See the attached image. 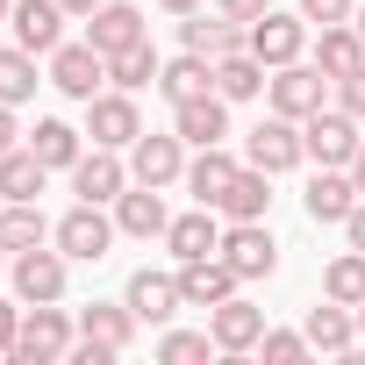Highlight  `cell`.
Masks as SVG:
<instances>
[{
    "instance_id": "1",
    "label": "cell",
    "mask_w": 365,
    "mask_h": 365,
    "mask_svg": "<svg viewBox=\"0 0 365 365\" xmlns=\"http://www.w3.org/2000/svg\"><path fill=\"white\" fill-rule=\"evenodd\" d=\"M115 237H122V230H115V215H108L101 201H72V208L51 222V244H58L72 265H101V258L115 251Z\"/></svg>"
},
{
    "instance_id": "2",
    "label": "cell",
    "mask_w": 365,
    "mask_h": 365,
    "mask_svg": "<svg viewBox=\"0 0 365 365\" xmlns=\"http://www.w3.org/2000/svg\"><path fill=\"white\" fill-rule=\"evenodd\" d=\"M79 344V315H65L58 301L22 308V336H15V365H58Z\"/></svg>"
},
{
    "instance_id": "3",
    "label": "cell",
    "mask_w": 365,
    "mask_h": 365,
    "mask_svg": "<svg viewBox=\"0 0 365 365\" xmlns=\"http://www.w3.org/2000/svg\"><path fill=\"white\" fill-rule=\"evenodd\" d=\"M329 93H336V79H329L315 58H294V65H279V72L265 79L272 115H294V122H308L315 108H329Z\"/></svg>"
},
{
    "instance_id": "4",
    "label": "cell",
    "mask_w": 365,
    "mask_h": 365,
    "mask_svg": "<svg viewBox=\"0 0 365 365\" xmlns=\"http://www.w3.org/2000/svg\"><path fill=\"white\" fill-rule=\"evenodd\" d=\"M8 279H15V301L22 308H36V301H65V287H72V258L51 244H36V251H15L8 258Z\"/></svg>"
},
{
    "instance_id": "5",
    "label": "cell",
    "mask_w": 365,
    "mask_h": 365,
    "mask_svg": "<svg viewBox=\"0 0 365 365\" xmlns=\"http://www.w3.org/2000/svg\"><path fill=\"white\" fill-rule=\"evenodd\" d=\"M129 179L136 187H179L187 179V136L179 129H143L129 143Z\"/></svg>"
},
{
    "instance_id": "6",
    "label": "cell",
    "mask_w": 365,
    "mask_h": 365,
    "mask_svg": "<svg viewBox=\"0 0 365 365\" xmlns=\"http://www.w3.org/2000/svg\"><path fill=\"white\" fill-rule=\"evenodd\" d=\"M251 58L265 65V72H279V65H294V58H308V15L294 8H265L258 22H251Z\"/></svg>"
},
{
    "instance_id": "7",
    "label": "cell",
    "mask_w": 365,
    "mask_h": 365,
    "mask_svg": "<svg viewBox=\"0 0 365 365\" xmlns=\"http://www.w3.org/2000/svg\"><path fill=\"white\" fill-rule=\"evenodd\" d=\"M43 72H51V86L65 93V101H93V93H108V58L93 51V43H58L51 58H43Z\"/></svg>"
},
{
    "instance_id": "8",
    "label": "cell",
    "mask_w": 365,
    "mask_h": 365,
    "mask_svg": "<svg viewBox=\"0 0 365 365\" xmlns=\"http://www.w3.org/2000/svg\"><path fill=\"white\" fill-rule=\"evenodd\" d=\"M136 136H143V115H136V93L108 86V93H93V101H86V143H101V150H129Z\"/></svg>"
},
{
    "instance_id": "9",
    "label": "cell",
    "mask_w": 365,
    "mask_h": 365,
    "mask_svg": "<svg viewBox=\"0 0 365 365\" xmlns=\"http://www.w3.org/2000/svg\"><path fill=\"white\" fill-rule=\"evenodd\" d=\"M244 165H258V172H294V165H308V150H301V122L294 115H265L251 136H244Z\"/></svg>"
},
{
    "instance_id": "10",
    "label": "cell",
    "mask_w": 365,
    "mask_h": 365,
    "mask_svg": "<svg viewBox=\"0 0 365 365\" xmlns=\"http://www.w3.org/2000/svg\"><path fill=\"white\" fill-rule=\"evenodd\" d=\"M215 251L230 258V272H237L244 287L279 272V244H272V230H265V222H222V244H215Z\"/></svg>"
},
{
    "instance_id": "11",
    "label": "cell",
    "mask_w": 365,
    "mask_h": 365,
    "mask_svg": "<svg viewBox=\"0 0 365 365\" xmlns=\"http://www.w3.org/2000/svg\"><path fill=\"white\" fill-rule=\"evenodd\" d=\"M358 115H344V108H315L308 122H301V150L315 158V165H351L358 158Z\"/></svg>"
},
{
    "instance_id": "12",
    "label": "cell",
    "mask_w": 365,
    "mask_h": 365,
    "mask_svg": "<svg viewBox=\"0 0 365 365\" xmlns=\"http://www.w3.org/2000/svg\"><path fill=\"white\" fill-rule=\"evenodd\" d=\"M179 43H187V51H201L208 65H222V58L251 51V29H244V22H230V15L194 8V15H179Z\"/></svg>"
},
{
    "instance_id": "13",
    "label": "cell",
    "mask_w": 365,
    "mask_h": 365,
    "mask_svg": "<svg viewBox=\"0 0 365 365\" xmlns=\"http://www.w3.org/2000/svg\"><path fill=\"white\" fill-rule=\"evenodd\" d=\"M129 187V150H101V143H86V158L72 165V194L79 201H101V208H115V194Z\"/></svg>"
},
{
    "instance_id": "14",
    "label": "cell",
    "mask_w": 365,
    "mask_h": 365,
    "mask_svg": "<svg viewBox=\"0 0 365 365\" xmlns=\"http://www.w3.org/2000/svg\"><path fill=\"white\" fill-rule=\"evenodd\" d=\"M358 201H365V194H358V179H351V165H315V179H308V194H301L308 222H336V230H344V215H351Z\"/></svg>"
},
{
    "instance_id": "15",
    "label": "cell",
    "mask_w": 365,
    "mask_h": 365,
    "mask_svg": "<svg viewBox=\"0 0 365 365\" xmlns=\"http://www.w3.org/2000/svg\"><path fill=\"white\" fill-rule=\"evenodd\" d=\"M165 222H172V208H165V187H136V179H129V187L115 194V230L122 237H136V244H165Z\"/></svg>"
},
{
    "instance_id": "16",
    "label": "cell",
    "mask_w": 365,
    "mask_h": 365,
    "mask_svg": "<svg viewBox=\"0 0 365 365\" xmlns=\"http://www.w3.org/2000/svg\"><path fill=\"white\" fill-rule=\"evenodd\" d=\"M208 336H215V351L244 358V351H258V336H265V308H251L244 294H230V301L208 308Z\"/></svg>"
},
{
    "instance_id": "17",
    "label": "cell",
    "mask_w": 365,
    "mask_h": 365,
    "mask_svg": "<svg viewBox=\"0 0 365 365\" xmlns=\"http://www.w3.org/2000/svg\"><path fill=\"white\" fill-rule=\"evenodd\" d=\"M150 29H143V8L136 0H101V8L86 15V43L101 51V58H115V51H129V43H143Z\"/></svg>"
},
{
    "instance_id": "18",
    "label": "cell",
    "mask_w": 365,
    "mask_h": 365,
    "mask_svg": "<svg viewBox=\"0 0 365 365\" xmlns=\"http://www.w3.org/2000/svg\"><path fill=\"white\" fill-rule=\"evenodd\" d=\"M230 294H244V279L230 272V258H222V251L179 265V301H187V308H215V301H230Z\"/></svg>"
},
{
    "instance_id": "19",
    "label": "cell",
    "mask_w": 365,
    "mask_h": 365,
    "mask_svg": "<svg viewBox=\"0 0 365 365\" xmlns=\"http://www.w3.org/2000/svg\"><path fill=\"white\" fill-rule=\"evenodd\" d=\"M122 301L136 308V322H158V329H165L179 308H187V301H179V272H150V265H136V272H129Z\"/></svg>"
},
{
    "instance_id": "20",
    "label": "cell",
    "mask_w": 365,
    "mask_h": 365,
    "mask_svg": "<svg viewBox=\"0 0 365 365\" xmlns=\"http://www.w3.org/2000/svg\"><path fill=\"white\" fill-rule=\"evenodd\" d=\"M8 29H15V43H22V51L51 58V51L65 43V0H15Z\"/></svg>"
},
{
    "instance_id": "21",
    "label": "cell",
    "mask_w": 365,
    "mask_h": 365,
    "mask_svg": "<svg viewBox=\"0 0 365 365\" xmlns=\"http://www.w3.org/2000/svg\"><path fill=\"white\" fill-rule=\"evenodd\" d=\"M172 129L187 136V150H208V143L230 136V101H222V93H194V101H179V108H172Z\"/></svg>"
},
{
    "instance_id": "22",
    "label": "cell",
    "mask_w": 365,
    "mask_h": 365,
    "mask_svg": "<svg viewBox=\"0 0 365 365\" xmlns=\"http://www.w3.org/2000/svg\"><path fill=\"white\" fill-rule=\"evenodd\" d=\"M215 244H222V215L201 208V201H194L187 215H172V222H165V251H172L179 265H187V258H208Z\"/></svg>"
},
{
    "instance_id": "23",
    "label": "cell",
    "mask_w": 365,
    "mask_h": 365,
    "mask_svg": "<svg viewBox=\"0 0 365 365\" xmlns=\"http://www.w3.org/2000/svg\"><path fill=\"white\" fill-rule=\"evenodd\" d=\"M265 208H272V172H258V165H237V179L222 187L215 215H222V222H265Z\"/></svg>"
},
{
    "instance_id": "24",
    "label": "cell",
    "mask_w": 365,
    "mask_h": 365,
    "mask_svg": "<svg viewBox=\"0 0 365 365\" xmlns=\"http://www.w3.org/2000/svg\"><path fill=\"white\" fill-rule=\"evenodd\" d=\"M301 329H308V344L329 351V358H351V351H358V308H344V301H329V294H322V308H308Z\"/></svg>"
},
{
    "instance_id": "25",
    "label": "cell",
    "mask_w": 365,
    "mask_h": 365,
    "mask_svg": "<svg viewBox=\"0 0 365 365\" xmlns=\"http://www.w3.org/2000/svg\"><path fill=\"white\" fill-rule=\"evenodd\" d=\"M29 150H36L51 172H72V165L86 158V129H72L65 115H36V129H29Z\"/></svg>"
},
{
    "instance_id": "26",
    "label": "cell",
    "mask_w": 365,
    "mask_h": 365,
    "mask_svg": "<svg viewBox=\"0 0 365 365\" xmlns=\"http://www.w3.org/2000/svg\"><path fill=\"white\" fill-rule=\"evenodd\" d=\"M237 165H244V158H230L222 143H208V150H194V158H187V179H179V187H187L201 208H215V201H222V187L237 179Z\"/></svg>"
},
{
    "instance_id": "27",
    "label": "cell",
    "mask_w": 365,
    "mask_h": 365,
    "mask_svg": "<svg viewBox=\"0 0 365 365\" xmlns=\"http://www.w3.org/2000/svg\"><path fill=\"white\" fill-rule=\"evenodd\" d=\"M158 93L179 108V101H194V93H215V65L201 58V51H179V58H165L158 65Z\"/></svg>"
},
{
    "instance_id": "28",
    "label": "cell",
    "mask_w": 365,
    "mask_h": 365,
    "mask_svg": "<svg viewBox=\"0 0 365 365\" xmlns=\"http://www.w3.org/2000/svg\"><path fill=\"white\" fill-rule=\"evenodd\" d=\"M79 336H93L108 351H129L136 344V308L129 301H93V308H79Z\"/></svg>"
},
{
    "instance_id": "29",
    "label": "cell",
    "mask_w": 365,
    "mask_h": 365,
    "mask_svg": "<svg viewBox=\"0 0 365 365\" xmlns=\"http://www.w3.org/2000/svg\"><path fill=\"white\" fill-rule=\"evenodd\" d=\"M36 244H51V222H43V208L36 201H0V251H36Z\"/></svg>"
},
{
    "instance_id": "30",
    "label": "cell",
    "mask_w": 365,
    "mask_h": 365,
    "mask_svg": "<svg viewBox=\"0 0 365 365\" xmlns=\"http://www.w3.org/2000/svg\"><path fill=\"white\" fill-rule=\"evenodd\" d=\"M43 179H51V165H43L29 143H15L8 158H0V201H36Z\"/></svg>"
},
{
    "instance_id": "31",
    "label": "cell",
    "mask_w": 365,
    "mask_h": 365,
    "mask_svg": "<svg viewBox=\"0 0 365 365\" xmlns=\"http://www.w3.org/2000/svg\"><path fill=\"white\" fill-rule=\"evenodd\" d=\"M51 72H36V51H22V43H0V101L8 108H22V101H36V86H43Z\"/></svg>"
},
{
    "instance_id": "32",
    "label": "cell",
    "mask_w": 365,
    "mask_h": 365,
    "mask_svg": "<svg viewBox=\"0 0 365 365\" xmlns=\"http://www.w3.org/2000/svg\"><path fill=\"white\" fill-rule=\"evenodd\" d=\"M315 65H322L329 79H344V72H358V65H365V36H358L351 22H329V29L315 36Z\"/></svg>"
},
{
    "instance_id": "33",
    "label": "cell",
    "mask_w": 365,
    "mask_h": 365,
    "mask_svg": "<svg viewBox=\"0 0 365 365\" xmlns=\"http://www.w3.org/2000/svg\"><path fill=\"white\" fill-rule=\"evenodd\" d=\"M158 51H150V36L143 43H129V51H115L108 58V86H122V93H143V86H158Z\"/></svg>"
},
{
    "instance_id": "34",
    "label": "cell",
    "mask_w": 365,
    "mask_h": 365,
    "mask_svg": "<svg viewBox=\"0 0 365 365\" xmlns=\"http://www.w3.org/2000/svg\"><path fill=\"white\" fill-rule=\"evenodd\" d=\"M265 79H272V72H265L251 51H237V58H222V65H215V93H222L230 108H237V101H258V93H265Z\"/></svg>"
},
{
    "instance_id": "35",
    "label": "cell",
    "mask_w": 365,
    "mask_h": 365,
    "mask_svg": "<svg viewBox=\"0 0 365 365\" xmlns=\"http://www.w3.org/2000/svg\"><path fill=\"white\" fill-rule=\"evenodd\" d=\"M322 294L344 301V308H358V301H365V251H336V258L322 265Z\"/></svg>"
},
{
    "instance_id": "36",
    "label": "cell",
    "mask_w": 365,
    "mask_h": 365,
    "mask_svg": "<svg viewBox=\"0 0 365 365\" xmlns=\"http://www.w3.org/2000/svg\"><path fill=\"white\" fill-rule=\"evenodd\" d=\"M208 351H215L208 329H165V336H158V358H165V365H201Z\"/></svg>"
},
{
    "instance_id": "37",
    "label": "cell",
    "mask_w": 365,
    "mask_h": 365,
    "mask_svg": "<svg viewBox=\"0 0 365 365\" xmlns=\"http://www.w3.org/2000/svg\"><path fill=\"white\" fill-rule=\"evenodd\" d=\"M308 351H315L308 329H265V336H258V358H265V365H301Z\"/></svg>"
},
{
    "instance_id": "38",
    "label": "cell",
    "mask_w": 365,
    "mask_h": 365,
    "mask_svg": "<svg viewBox=\"0 0 365 365\" xmlns=\"http://www.w3.org/2000/svg\"><path fill=\"white\" fill-rule=\"evenodd\" d=\"M301 15H308V29H329V22L358 15V0H301Z\"/></svg>"
},
{
    "instance_id": "39",
    "label": "cell",
    "mask_w": 365,
    "mask_h": 365,
    "mask_svg": "<svg viewBox=\"0 0 365 365\" xmlns=\"http://www.w3.org/2000/svg\"><path fill=\"white\" fill-rule=\"evenodd\" d=\"M336 108H344V115H358V122H365V65H358V72H344V79H336Z\"/></svg>"
},
{
    "instance_id": "40",
    "label": "cell",
    "mask_w": 365,
    "mask_h": 365,
    "mask_svg": "<svg viewBox=\"0 0 365 365\" xmlns=\"http://www.w3.org/2000/svg\"><path fill=\"white\" fill-rule=\"evenodd\" d=\"M265 8H272V0H215V15H230V22H244V29H251Z\"/></svg>"
},
{
    "instance_id": "41",
    "label": "cell",
    "mask_w": 365,
    "mask_h": 365,
    "mask_svg": "<svg viewBox=\"0 0 365 365\" xmlns=\"http://www.w3.org/2000/svg\"><path fill=\"white\" fill-rule=\"evenodd\" d=\"M15 336H22V308L0 301V358H15Z\"/></svg>"
},
{
    "instance_id": "42",
    "label": "cell",
    "mask_w": 365,
    "mask_h": 365,
    "mask_svg": "<svg viewBox=\"0 0 365 365\" xmlns=\"http://www.w3.org/2000/svg\"><path fill=\"white\" fill-rule=\"evenodd\" d=\"M22 136H29V129H22V122H15V108H8V101H0V158H8V150H15V143H22Z\"/></svg>"
},
{
    "instance_id": "43",
    "label": "cell",
    "mask_w": 365,
    "mask_h": 365,
    "mask_svg": "<svg viewBox=\"0 0 365 365\" xmlns=\"http://www.w3.org/2000/svg\"><path fill=\"white\" fill-rule=\"evenodd\" d=\"M344 244H351V251H365V201L344 215Z\"/></svg>"
},
{
    "instance_id": "44",
    "label": "cell",
    "mask_w": 365,
    "mask_h": 365,
    "mask_svg": "<svg viewBox=\"0 0 365 365\" xmlns=\"http://www.w3.org/2000/svg\"><path fill=\"white\" fill-rule=\"evenodd\" d=\"M165 15H194V8H208V0H158Z\"/></svg>"
},
{
    "instance_id": "45",
    "label": "cell",
    "mask_w": 365,
    "mask_h": 365,
    "mask_svg": "<svg viewBox=\"0 0 365 365\" xmlns=\"http://www.w3.org/2000/svg\"><path fill=\"white\" fill-rule=\"evenodd\" d=\"M93 8H101V0H65V15H79V22H86Z\"/></svg>"
},
{
    "instance_id": "46",
    "label": "cell",
    "mask_w": 365,
    "mask_h": 365,
    "mask_svg": "<svg viewBox=\"0 0 365 365\" xmlns=\"http://www.w3.org/2000/svg\"><path fill=\"white\" fill-rule=\"evenodd\" d=\"M351 179H358V194H365V143H358V158H351Z\"/></svg>"
},
{
    "instance_id": "47",
    "label": "cell",
    "mask_w": 365,
    "mask_h": 365,
    "mask_svg": "<svg viewBox=\"0 0 365 365\" xmlns=\"http://www.w3.org/2000/svg\"><path fill=\"white\" fill-rule=\"evenodd\" d=\"M351 29H358V36H365V0H358V15H351Z\"/></svg>"
},
{
    "instance_id": "48",
    "label": "cell",
    "mask_w": 365,
    "mask_h": 365,
    "mask_svg": "<svg viewBox=\"0 0 365 365\" xmlns=\"http://www.w3.org/2000/svg\"><path fill=\"white\" fill-rule=\"evenodd\" d=\"M8 15H15V0H0V29H8Z\"/></svg>"
},
{
    "instance_id": "49",
    "label": "cell",
    "mask_w": 365,
    "mask_h": 365,
    "mask_svg": "<svg viewBox=\"0 0 365 365\" xmlns=\"http://www.w3.org/2000/svg\"><path fill=\"white\" fill-rule=\"evenodd\" d=\"M358 344H365V301H358Z\"/></svg>"
},
{
    "instance_id": "50",
    "label": "cell",
    "mask_w": 365,
    "mask_h": 365,
    "mask_svg": "<svg viewBox=\"0 0 365 365\" xmlns=\"http://www.w3.org/2000/svg\"><path fill=\"white\" fill-rule=\"evenodd\" d=\"M0 272H8V251H0Z\"/></svg>"
}]
</instances>
